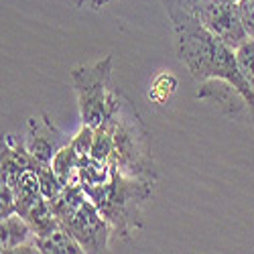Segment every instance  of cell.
I'll use <instances>...</instances> for the list:
<instances>
[{
  "mask_svg": "<svg viewBox=\"0 0 254 254\" xmlns=\"http://www.w3.org/2000/svg\"><path fill=\"white\" fill-rule=\"evenodd\" d=\"M33 238L35 234L29 222L20 214H12L8 218H2V222H0V252L2 254H12L16 246L25 244Z\"/></svg>",
  "mask_w": 254,
  "mask_h": 254,
  "instance_id": "10",
  "label": "cell"
},
{
  "mask_svg": "<svg viewBox=\"0 0 254 254\" xmlns=\"http://www.w3.org/2000/svg\"><path fill=\"white\" fill-rule=\"evenodd\" d=\"M161 2L175 31L177 55L191 77L197 81H228L232 88H236L246 98L254 114V90L248 86L238 67L236 49L226 45L222 39L203 27L199 16L195 14L191 0H161Z\"/></svg>",
  "mask_w": 254,
  "mask_h": 254,
  "instance_id": "1",
  "label": "cell"
},
{
  "mask_svg": "<svg viewBox=\"0 0 254 254\" xmlns=\"http://www.w3.org/2000/svg\"><path fill=\"white\" fill-rule=\"evenodd\" d=\"M112 175L104 185L88 187L83 191L96 203L104 220L108 222L112 236L128 242L144 224V205L153 197V185L140 177L124 173L112 163Z\"/></svg>",
  "mask_w": 254,
  "mask_h": 254,
  "instance_id": "2",
  "label": "cell"
},
{
  "mask_svg": "<svg viewBox=\"0 0 254 254\" xmlns=\"http://www.w3.org/2000/svg\"><path fill=\"white\" fill-rule=\"evenodd\" d=\"M177 90V77L173 73L169 71H163L159 73L153 83H151V90H149V100L157 106H163L169 102V98H171Z\"/></svg>",
  "mask_w": 254,
  "mask_h": 254,
  "instance_id": "16",
  "label": "cell"
},
{
  "mask_svg": "<svg viewBox=\"0 0 254 254\" xmlns=\"http://www.w3.org/2000/svg\"><path fill=\"white\" fill-rule=\"evenodd\" d=\"M191 2L203 27L209 29L232 49H236L248 39L238 2L234 0H191Z\"/></svg>",
  "mask_w": 254,
  "mask_h": 254,
  "instance_id": "6",
  "label": "cell"
},
{
  "mask_svg": "<svg viewBox=\"0 0 254 254\" xmlns=\"http://www.w3.org/2000/svg\"><path fill=\"white\" fill-rule=\"evenodd\" d=\"M197 100L216 102L222 108V112L234 120H242V122H250V124L254 122V114H252V108L246 102V98L224 79L201 81L199 92H197Z\"/></svg>",
  "mask_w": 254,
  "mask_h": 254,
  "instance_id": "8",
  "label": "cell"
},
{
  "mask_svg": "<svg viewBox=\"0 0 254 254\" xmlns=\"http://www.w3.org/2000/svg\"><path fill=\"white\" fill-rule=\"evenodd\" d=\"M59 226L81 244L83 252H108L112 232L96 203L77 183L63 187V191L49 199Z\"/></svg>",
  "mask_w": 254,
  "mask_h": 254,
  "instance_id": "4",
  "label": "cell"
},
{
  "mask_svg": "<svg viewBox=\"0 0 254 254\" xmlns=\"http://www.w3.org/2000/svg\"><path fill=\"white\" fill-rule=\"evenodd\" d=\"M79 155L73 151L71 144H65L63 149L57 151V155L51 161L53 171L57 173V177L61 179L63 185L69 183H77V167H79Z\"/></svg>",
  "mask_w": 254,
  "mask_h": 254,
  "instance_id": "15",
  "label": "cell"
},
{
  "mask_svg": "<svg viewBox=\"0 0 254 254\" xmlns=\"http://www.w3.org/2000/svg\"><path fill=\"white\" fill-rule=\"evenodd\" d=\"M25 220L29 222L33 234H35L37 238H39V236H47V234H51L53 230L59 228V220L55 218L53 207H51V203H49L47 197H41V199L27 211Z\"/></svg>",
  "mask_w": 254,
  "mask_h": 254,
  "instance_id": "14",
  "label": "cell"
},
{
  "mask_svg": "<svg viewBox=\"0 0 254 254\" xmlns=\"http://www.w3.org/2000/svg\"><path fill=\"white\" fill-rule=\"evenodd\" d=\"M94 130L92 126L88 124H81V128L77 130L75 136L69 138V144L73 146V151L79 155V157H88L92 153V144H94Z\"/></svg>",
  "mask_w": 254,
  "mask_h": 254,
  "instance_id": "19",
  "label": "cell"
},
{
  "mask_svg": "<svg viewBox=\"0 0 254 254\" xmlns=\"http://www.w3.org/2000/svg\"><path fill=\"white\" fill-rule=\"evenodd\" d=\"M35 240H37L41 254H79V252H83L81 244L61 226L47 236H39V238L35 236Z\"/></svg>",
  "mask_w": 254,
  "mask_h": 254,
  "instance_id": "13",
  "label": "cell"
},
{
  "mask_svg": "<svg viewBox=\"0 0 254 254\" xmlns=\"http://www.w3.org/2000/svg\"><path fill=\"white\" fill-rule=\"evenodd\" d=\"M25 144H27L29 153L41 165H51L57 151L63 149L65 144H69V140L55 128V124L49 120L47 114H39V116H31L27 120Z\"/></svg>",
  "mask_w": 254,
  "mask_h": 254,
  "instance_id": "7",
  "label": "cell"
},
{
  "mask_svg": "<svg viewBox=\"0 0 254 254\" xmlns=\"http://www.w3.org/2000/svg\"><path fill=\"white\" fill-rule=\"evenodd\" d=\"M240 16L248 37H254V0H240Z\"/></svg>",
  "mask_w": 254,
  "mask_h": 254,
  "instance_id": "21",
  "label": "cell"
},
{
  "mask_svg": "<svg viewBox=\"0 0 254 254\" xmlns=\"http://www.w3.org/2000/svg\"><path fill=\"white\" fill-rule=\"evenodd\" d=\"M12 214H16L14 189L8 183H2V189H0V218H8Z\"/></svg>",
  "mask_w": 254,
  "mask_h": 254,
  "instance_id": "20",
  "label": "cell"
},
{
  "mask_svg": "<svg viewBox=\"0 0 254 254\" xmlns=\"http://www.w3.org/2000/svg\"><path fill=\"white\" fill-rule=\"evenodd\" d=\"M35 171H37V177H39V185H41V193H43V197L55 199L63 191L65 185L61 183V179L53 171V167L51 165H39Z\"/></svg>",
  "mask_w": 254,
  "mask_h": 254,
  "instance_id": "17",
  "label": "cell"
},
{
  "mask_svg": "<svg viewBox=\"0 0 254 254\" xmlns=\"http://www.w3.org/2000/svg\"><path fill=\"white\" fill-rule=\"evenodd\" d=\"M234 2H240V0H234Z\"/></svg>",
  "mask_w": 254,
  "mask_h": 254,
  "instance_id": "23",
  "label": "cell"
},
{
  "mask_svg": "<svg viewBox=\"0 0 254 254\" xmlns=\"http://www.w3.org/2000/svg\"><path fill=\"white\" fill-rule=\"evenodd\" d=\"M41 163L29 153L25 138H18L16 134H4L2 138V161H0V169H2V183H8L10 187L16 185L27 169H37Z\"/></svg>",
  "mask_w": 254,
  "mask_h": 254,
  "instance_id": "9",
  "label": "cell"
},
{
  "mask_svg": "<svg viewBox=\"0 0 254 254\" xmlns=\"http://www.w3.org/2000/svg\"><path fill=\"white\" fill-rule=\"evenodd\" d=\"M112 175V165L110 161H100L92 155L81 157L79 167H77V183L88 189V187H98L104 185Z\"/></svg>",
  "mask_w": 254,
  "mask_h": 254,
  "instance_id": "12",
  "label": "cell"
},
{
  "mask_svg": "<svg viewBox=\"0 0 254 254\" xmlns=\"http://www.w3.org/2000/svg\"><path fill=\"white\" fill-rule=\"evenodd\" d=\"M69 79H71V88L77 98L81 124L98 128L106 118L110 98L114 94L112 53L94 61V63H81V65L71 67Z\"/></svg>",
  "mask_w": 254,
  "mask_h": 254,
  "instance_id": "5",
  "label": "cell"
},
{
  "mask_svg": "<svg viewBox=\"0 0 254 254\" xmlns=\"http://www.w3.org/2000/svg\"><path fill=\"white\" fill-rule=\"evenodd\" d=\"M14 189V197H16V214L27 216V211L43 197L41 193V185H39V177L35 169H27V171L20 175V179L16 181Z\"/></svg>",
  "mask_w": 254,
  "mask_h": 254,
  "instance_id": "11",
  "label": "cell"
},
{
  "mask_svg": "<svg viewBox=\"0 0 254 254\" xmlns=\"http://www.w3.org/2000/svg\"><path fill=\"white\" fill-rule=\"evenodd\" d=\"M236 61L248 86L254 90V37H248L236 47Z\"/></svg>",
  "mask_w": 254,
  "mask_h": 254,
  "instance_id": "18",
  "label": "cell"
},
{
  "mask_svg": "<svg viewBox=\"0 0 254 254\" xmlns=\"http://www.w3.org/2000/svg\"><path fill=\"white\" fill-rule=\"evenodd\" d=\"M112 124L114 153L110 157L124 173L157 183V169L151 149V132L134 104L122 92L114 90L106 118Z\"/></svg>",
  "mask_w": 254,
  "mask_h": 254,
  "instance_id": "3",
  "label": "cell"
},
{
  "mask_svg": "<svg viewBox=\"0 0 254 254\" xmlns=\"http://www.w3.org/2000/svg\"><path fill=\"white\" fill-rule=\"evenodd\" d=\"M112 0H73V4L77 8H92V10H102L106 4H110Z\"/></svg>",
  "mask_w": 254,
  "mask_h": 254,
  "instance_id": "22",
  "label": "cell"
}]
</instances>
